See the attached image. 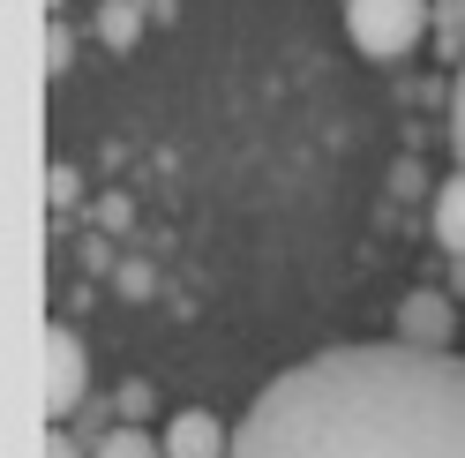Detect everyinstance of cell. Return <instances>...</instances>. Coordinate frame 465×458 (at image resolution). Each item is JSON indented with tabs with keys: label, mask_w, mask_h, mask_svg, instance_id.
Here are the masks:
<instances>
[{
	"label": "cell",
	"mask_w": 465,
	"mask_h": 458,
	"mask_svg": "<svg viewBox=\"0 0 465 458\" xmlns=\"http://www.w3.org/2000/svg\"><path fill=\"white\" fill-rule=\"evenodd\" d=\"M232 458H465V353L323 346L248 398Z\"/></svg>",
	"instance_id": "1"
},
{
	"label": "cell",
	"mask_w": 465,
	"mask_h": 458,
	"mask_svg": "<svg viewBox=\"0 0 465 458\" xmlns=\"http://www.w3.org/2000/svg\"><path fill=\"white\" fill-rule=\"evenodd\" d=\"M435 31V0H345V38L368 61H405Z\"/></svg>",
	"instance_id": "2"
},
{
	"label": "cell",
	"mask_w": 465,
	"mask_h": 458,
	"mask_svg": "<svg viewBox=\"0 0 465 458\" xmlns=\"http://www.w3.org/2000/svg\"><path fill=\"white\" fill-rule=\"evenodd\" d=\"M83 398H91V353L68 324H53L45 331V421L68 428V413H83Z\"/></svg>",
	"instance_id": "3"
},
{
	"label": "cell",
	"mask_w": 465,
	"mask_h": 458,
	"mask_svg": "<svg viewBox=\"0 0 465 458\" xmlns=\"http://www.w3.org/2000/svg\"><path fill=\"white\" fill-rule=\"evenodd\" d=\"M405 346H428V353H458L450 338H458V301L450 294H435V285H413V294L398 301V331Z\"/></svg>",
	"instance_id": "4"
},
{
	"label": "cell",
	"mask_w": 465,
	"mask_h": 458,
	"mask_svg": "<svg viewBox=\"0 0 465 458\" xmlns=\"http://www.w3.org/2000/svg\"><path fill=\"white\" fill-rule=\"evenodd\" d=\"M165 458H232V428L203 406H181L165 421Z\"/></svg>",
	"instance_id": "5"
},
{
	"label": "cell",
	"mask_w": 465,
	"mask_h": 458,
	"mask_svg": "<svg viewBox=\"0 0 465 458\" xmlns=\"http://www.w3.org/2000/svg\"><path fill=\"white\" fill-rule=\"evenodd\" d=\"M435 241H443L450 255H465V165L435 181Z\"/></svg>",
	"instance_id": "6"
},
{
	"label": "cell",
	"mask_w": 465,
	"mask_h": 458,
	"mask_svg": "<svg viewBox=\"0 0 465 458\" xmlns=\"http://www.w3.org/2000/svg\"><path fill=\"white\" fill-rule=\"evenodd\" d=\"M91 458H165V436H151V428H135V421H113L91 443Z\"/></svg>",
	"instance_id": "7"
},
{
	"label": "cell",
	"mask_w": 465,
	"mask_h": 458,
	"mask_svg": "<svg viewBox=\"0 0 465 458\" xmlns=\"http://www.w3.org/2000/svg\"><path fill=\"white\" fill-rule=\"evenodd\" d=\"M435 53L465 61V0H435Z\"/></svg>",
	"instance_id": "8"
},
{
	"label": "cell",
	"mask_w": 465,
	"mask_h": 458,
	"mask_svg": "<svg viewBox=\"0 0 465 458\" xmlns=\"http://www.w3.org/2000/svg\"><path fill=\"white\" fill-rule=\"evenodd\" d=\"M113 413L143 428V413H151V391H143V383H121V398H113Z\"/></svg>",
	"instance_id": "9"
},
{
	"label": "cell",
	"mask_w": 465,
	"mask_h": 458,
	"mask_svg": "<svg viewBox=\"0 0 465 458\" xmlns=\"http://www.w3.org/2000/svg\"><path fill=\"white\" fill-rule=\"evenodd\" d=\"M105 38H113V45L135 38V8H128V0H113V8H105Z\"/></svg>",
	"instance_id": "10"
},
{
	"label": "cell",
	"mask_w": 465,
	"mask_h": 458,
	"mask_svg": "<svg viewBox=\"0 0 465 458\" xmlns=\"http://www.w3.org/2000/svg\"><path fill=\"white\" fill-rule=\"evenodd\" d=\"M450 151L465 165V75H458V91H450Z\"/></svg>",
	"instance_id": "11"
},
{
	"label": "cell",
	"mask_w": 465,
	"mask_h": 458,
	"mask_svg": "<svg viewBox=\"0 0 465 458\" xmlns=\"http://www.w3.org/2000/svg\"><path fill=\"white\" fill-rule=\"evenodd\" d=\"M45 458H83V443H75V428H53V436H45Z\"/></svg>",
	"instance_id": "12"
}]
</instances>
